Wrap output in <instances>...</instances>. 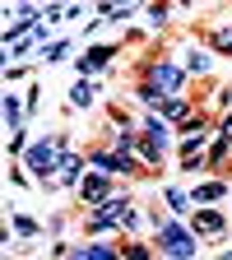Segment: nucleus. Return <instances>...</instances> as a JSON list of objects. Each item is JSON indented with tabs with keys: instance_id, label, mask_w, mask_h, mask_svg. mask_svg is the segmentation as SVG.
<instances>
[{
	"instance_id": "f03ea898",
	"label": "nucleus",
	"mask_w": 232,
	"mask_h": 260,
	"mask_svg": "<svg viewBox=\"0 0 232 260\" xmlns=\"http://www.w3.org/2000/svg\"><path fill=\"white\" fill-rule=\"evenodd\" d=\"M153 79L158 84H181V70H172V65H153Z\"/></svg>"
},
{
	"instance_id": "f257e3e1",
	"label": "nucleus",
	"mask_w": 232,
	"mask_h": 260,
	"mask_svg": "<svg viewBox=\"0 0 232 260\" xmlns=\"http://www.w3.org/2000/svg\"><path fill=\"white\" fill-rule=\"evenodd\" d=\"M162 242H168L172 255H190V237L181 233V228H168V223H162Z\"/></svg>"
},
{
	"instance_id": "7ed1b4c3",
	"label": "nucleus",
	"mask_w": 232,
	"mask_h": 260,
	"mask_svg": "<svg viewBox=\"0 0 232 260\" xmlns=\"http://www.w3.org/2000/svg\"><path fill=\"white\" fill-rule=\"evenodd\" d=\"M107 47H97V51H88V60H84V70H103V65H107Z\"/></svg>"
},
{
	"instance_id": "20e7f679",
	"label": "nucleus",
	"mask_w": 232,
	"mask_h": 260,
	"mask_svg": "<svg viewBox=\"0 0 232 260\" xmlns=\"http://www.w3.org/2000/svg\"><path fill=\"white\" fill-rule=\"evenodd\" d=\"M79 260H112V255H107V251H103V246H88V251H84V255H79Z\"/></svg>"
}]
</instances>
